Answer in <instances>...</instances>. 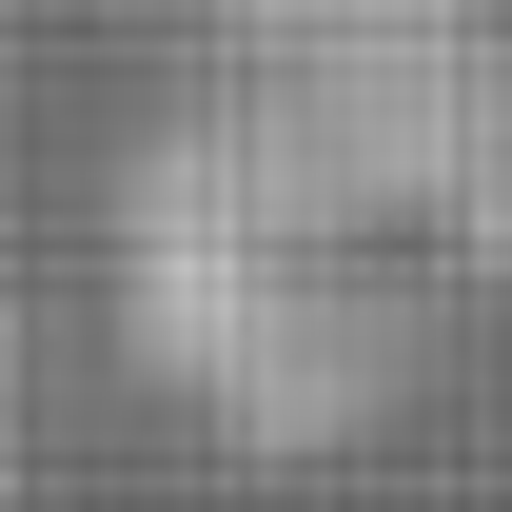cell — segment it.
I'll use <instances>...</instances> for the list:
<instances>
[{
	"mask_svg": "<svg viewBox=\"0 0 512 512\" xmlns=\"http://www.w3.org/2000/svg\"><path fill=\"white\" fill-rule=\"evenodd\" d=\"M119 355L217 453H375L512 316V0H197L99 197Z\"/></svg>",
	"mask_w": 512,
	"mask_h": 512,
	"instance_id": "obj_1",
	"label": "cell"
}]
</instances>
